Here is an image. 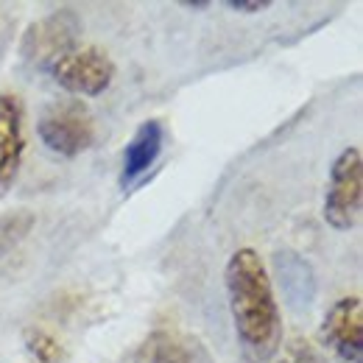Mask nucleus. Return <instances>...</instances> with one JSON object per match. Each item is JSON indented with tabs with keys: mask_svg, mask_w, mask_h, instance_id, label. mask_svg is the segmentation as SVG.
<instances>
[{
	"mask_svg": "<svg viewBox=\"0 0 363 363\" xmlns=\"http://www.w3.org/2000/svg\"><path fill=\"white\" fill-rule=\"evenodd\" d=\"M229 313L249 358L266 363L279 350L282 318L272 274L255 249H238L224 269Z\"/></svg>",
	"mask_w": 363,
	"mask_h": 363,
	"instance_id": "obj_1",
	"label": "nucleus"
},
{
	"mask_svg": "<svg viewBox=\"0 0 363 363\" xmlns=\"http://www.w3.org/2000/svg\"><path fill=\"white\" fill-rule=\"evenodd\" d=\"M363 210V160L361 148H344L333 168L324 193V221L338 232H350L358 227Z\"/></svg>",
	"mask_w": 363,
	"mask_h": 363,
	"instance_id": "obj_2",
	"label": "nucleus"
},
{
	"mask_svg": "<svg viewBox=\"0 0 363 363\" xmlns=\"http://www.w3.org/2000/svg\"><path fill=\"white\" fill-rule=\"evenodd\" d=\"M37 135L48 151L59 157H79L92 145V118L90 112L76 101H62L48 106L37 123Z\"/></svg>",
	"mask_w": 363,
	"mask_h": 363,
	"instance_id": "obj_3",
	"label": "nucleus"
},
{
	"mask_svg": "<svg viewBox=\"0 0 363 363\" xmlns=\"http://www.w3.org/2000/svg\"><path fill=\"white\" fill-rule=\"evenodd\" d=\"M50 76L73 95H101L115 79V62L101 48L67 50L50 62Z\"/></svg>",
	"mask_w": 363,
	"mask_h": 363,
	"instance_id": "obj_4",
	"label": "nucleus"
},
{
	"mask_svg": "<svg viewBox=\"0 0 363 363\" xmlns=\"http://www.w3.org/2000/svg\"><path fill=\"white\" fill-rule=\"evenodd\" d=\"M321 341L347 363L363 361V305L361 296L338 299L321 321Z\"/></svg>",
	"mask_w": 363,
	"mask_h": 363,
	"instance_id": "obj_5",
	"label": "nucleus"
},
{
	"mask_svg": "<svg viewBox=\"0 0 363 363\" xmlns=\"http://www.w3.org/2000/svg\"><path fill=\"white\" fill-rule=\"evenodd\" d=\"M26 154L23 104L17 95L0 92V199L11 190Z\"/></svg>",
	"mask_w": 363,
	"mask_h": 363,
	"instance_id": "obj_6",
	"label": "nucleus"
},
{
	"mask_svg": "<svg viewBox=\"0 0 363 363\" xmlns=\"http://www.w3.org/2000/svg\"><path fill=\"white\" fill-rule=\"evenodd\" d=\"M274 277H277V285L282 291V299L291 311L302 313L313 305L316 299V272L313 266L294 249H279L274 255Z\"/></svg>",
	"mask_w": 363,
	"mask_h": 363,
	"instance_id": "obj_7",
	"label": "nucleus"
},
{
	"mask_svg": "<svg viewBox=\"0 0 363 363\" xmlns=\"http://www.w3.org/2000/svg\"><path fill=\"white\" fill-rule=\"evenodd\" d=\"M135 363H213L207 347L182 330H154L140 347Z\"/></svg>",
	"mask_w": 363,
	"mask_h": 363,
	"instance_id": "obj_8",
	"label": "nucleus"
},
{
	"mask_svg": "<svg viewBox=\"0 0 363 363\" xmlns=\"http://www.w3.org/2000/svg\"><path fill=\"white\" fill-rule=\"evenodd\" d=\"M162 143H165V132L160 121H145L137 126V132L123 148V174H121L123 187L145 177L154 168V162L162 154Z\"/></svg>",
	"mask_w": 363,
	"mask_h": 363,
	"instance_id": "obj_9",
	"label": "nucleus"
},
{
	"mask_svg": "<svg viewBox=\"0 0 363 363\" xmlns=\"http://www.w3.org/2000/svg\"><path fill=\"white\" fill-rule=\"evenodd\" d=\"M70 20H73V17H70L67 11H62V14H53V17H48L43 23L31 26V31L26 34L23 53H26V56H50V62L59 59L62 53H67L70 40H73L76 31H79L76 26L65 28V23H70Z\"/></svg>",
	"mask_w": 363,
	"mask_h": 363,
	"instance_id": "obj_10",
	"label": "nucleus"
},
{
	"mask_svg": "<svg viewBox=\"0 0 363 363\" xmlns=\"http://www.w3.org/2000/svg\"><path fill=\"white\" fill-rule=\"evenodd\" d=\"M37 224V216L31 210H11L0 216V260L11 255Z\"/></svg>",
	"mask_w": 363,
	"mask_h": 363,
	"instance_id": "obj_11",
	"label": "nucleus"
},
{
	"mask_svg": "<svg viewBox=\"0 0 363 363\" xmlns=\"http://www.w3.org/2000/svg\"><path fill=\"white\" fill-rule=\"evenodd\" d=\"M282 363H324V361H321V355H318L305 338H294V341H288V347L282 352Z\"/></svg>",
	"mask_w": 363,
	"mask_h": 363,
	"instance_id": "obj_12",
	"label": "nucleus"
},
{
	"mask_svg": "<svg viewBox=\"0 0 363 363\" xmlns=\"http://www.w3.org/2000/svg\"><path fill=\"white\" fill-rule=\"evenodd\" d=\"M31 352L40 355L45 363H53L59 358V344L50 335H45V333H34L31 335Z\"/></svg>",
	"mask_w": 363,
	"mask_h": 363,
	"instance_id": "obj_13",
	"label": "nucleus"
},
{
	"mask_svg": "<svg viewBox=\"0 0 363 363\" xmlns=\"http://www.w3.org/2000/svg\"><path fill=\"white\" fill-rule=\"evenodd\" d=\"M227 6L232 11H238V14H260V11H266L272 6V0H252V3H246V0H227Z\"/></svg>",
	"mask_w": 363,
	"mask_h": 363,
	"instance_id": "obj_14",
	"label": "nucleus"
},
{
	"mask_svg": "<svg viewBox=\"0 0 363 363\" xmlns=\"http://www.w3.org/2000/svg\"><path fill=\"white\" fill-rule=\"evenodd\" d=\"M184 6H187V9H207L210 3H184Z\"/></svg>",
	"mask_w": 363,
	"mask_h": 363,
	"instance_id": "obj_15",
	"label": "nucleus"
}]
</instances>
